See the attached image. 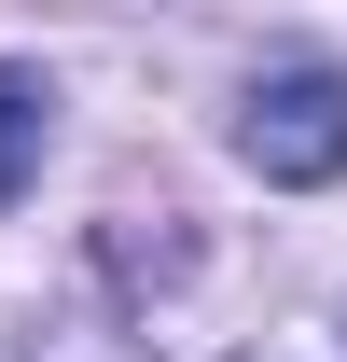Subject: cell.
I'll use <instances>...</instances> for the list:
<instances>
[{
    "mask_svg": "<svg viewBox=\"0 0 347 362\" xmlns=\"http://www.w3.org/2000/svg\"><path fill=\"white\" fill-rule=\"evenodd\" d=\"M236 153H250V181H278V195L347 181V70L334 56H278L250 84V112H236Z\"/></svg>",
    "mask_w": 347,
    "mask_h": 362,
    "instance_id": "1",
    "label": "cell"
},
{
    "mask_svg": "<svg viewBox=\"0 0 347 362\" xmlns=\"http://www.w3.org/2000/svg\"><path fill=\"white\" fill-rule=\"evenodd\" d=\"M42 70H14V56H0V209H14V195H28V168H42Z\"/></svg>",
    "mask_w": 347,
    "mask_h": 362,
    "instance_id": "2",
    "label": "cell"
}]
</instances>
